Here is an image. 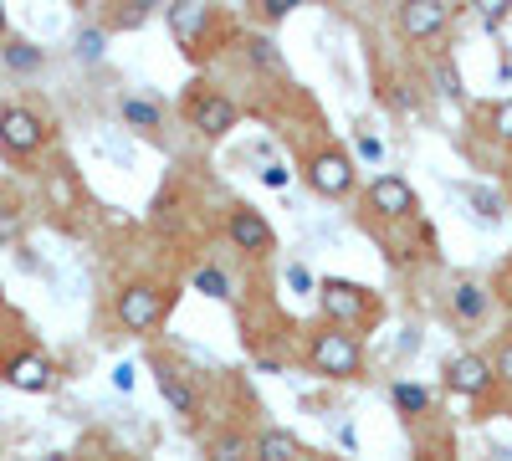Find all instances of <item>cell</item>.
I'll use <instances>...</instances> for the list:
<instances>
[{"instance_id": "4", "label": "cell", "mask_w": 512, "mask_h": 461, "mask_svg": "<svg viewBox=\"0 0 512 461\" xmlns=\"http://www.w3.org/2000/svg\"><path fill=\"white\" fill-rule=\"evenodd\" d=\"M41 144H47V123H41L31 108H21V103L0 108V149L16 154V159H26V154H36Z\"/></svg>"}, {"instance_id": "26", "label": "cell", "mask_w": 512, "mask_h": 461, "mask_svg": "<svg viewBox=\"0 0 512 461\" xmlns=\"http://www.w3.org/2000/svg\"><path fill=\"white\" fill-rule=\"evenodd\" d=\"M436 82H441V93H446V98H461V82H456V67H451V62L436 67Z\"/></svg>"}, {"instance_id": "30", "label": "cell", "mask_w": 512, "mask_h": 461, "mask_svg": "<svg viewBox=\"0 0 512 461\" xmlns=\"http://www.w3.org/2000/svg\"><path fill=\"white\" fill-rule=\"evenodd\" d=\"M113 385H118V390H134V364H118V369H113Z\"/></svg>"}, {"instance_id": "34", "label": "cell", "mask_w": 512, "mask_h": 461, "mask_svg": "<svg viewBox=\"0 0 512 461\" xmlns=\"http://www.w3.org/2000/svg\"><path fill=\"white\" fill-rule=\"evenodd\" d=\"M415 461H446V456H441V451H420Z\"/></svg>"}, {"instance_id": "29", "label": "cell", "mask_w": 512, "mask_h": 461, "mask_svg": "<svg viewBox=\"0 0 512 461\" xmlns=\"http://www.w3.org/2000/svg\"><path fill=\"white\" fill-rule=\"evenodd\" d=\"M359 154H364V159H369V164H379V159H384V144H379V139H369V134H364V139H359Z\"/></svg>"}, {"instance_id": "20", "label": "cell", "mask_w": 512, "mask_h": 461, "mask_svg": "<svg viewBox=\"0 0 512 461\" xmlns=\"http://www.w3.org/2000/svg\"><path fill=\"white\" fill-rule=\"evenodd\" d=\"M246 57H251L256 67H267V72H282V52H277L272 36H256L251 47H246Z\"/></svg>"}, {"instance_id": "32", "label": "cell", "mask_w": 512, "mask_h": 461, "mask_svg": "<svg viewBox=\"0 0 512 461\" xmlns=\"http://www.w3.org/2000/svg\"><path fill=\"white\" fill-rule=\"evenodd\" d=\"M262 180H267V185H272V190H277V185H287V170H282V164H272V170H267V175H262Z\"/></svg>"}, {"instance_id": "10", "label": "cell", "mask_w": 512, "mask_h": 461, "mask_svg": "<svg viewBox=\"0 0 512 461\" xmlns=\"http://www.w3.org/2000/svg\"><path fill=\"white\" fill-rule=\"evenodd\" d=\"M446 21H451V0H405V6H400V31L410 41L436 36Z\"/></svg>"}, {"instance_id": "3", "label": "cell", "mask_w": 512, "mask_h": 461, "mask_svg": "<svg viewBox=\"0 0 512 461\" xmlns=\"http://www.w3.org/2000/svg\"><path fill=\"white\" fill-rule=\"evenodd\" d=\"M113 313H118V323H123L128 333H149V328L164 318V292H159L154 282H128V287L118 292Z\"/></svg>"}, {"instance_id": "2", "label": "cell", "mask_w": 512, "mask_h": 461, "mask_svg": "<svg viewBox=\"0 0 512 461\" xmlns=\"http://www.w3.org/2000/svg\"><path fill=\"white\" fill-rule=\"evenodd\" d=\"M318 308H323V318L333 328H349V323H359L369 313V287L344 282V277H323L318 282Z\"/></svg>"}, {"instance_id": "14", "label": "cell", "mask_w": 512, "mask_h": 461, "mask_svg": "<svg viewBox=\"0 0 512 461\" xmlns=\"http://www.w3.org/2000/svg\"><path fill=\"white\" fill-rule=\"evenodd\" d=\"M451 308H456L461 323H482V318H487V287H482V282H456Z\"/></svg>"}, {"instance_id": "18", "label": "cell", "mask_w": 512, "mask_h": 461, "mask_svg": "<svg viewBox=\"0 0 512 461\" xmlns=\"http://www.w3.org/2000/svg\"><path fill=\"white\" fill-rule=\"evenodd\" d=\"M210 461H251V441H241L236 431H221L210 441Z\"/></svg>"}, {"instance_id": "35", "label": "cell", "mask_w": 512, "mask_h": 461, "mask_svg": "<svg viewBox=\"0 0 512 461\" xmlns=\"http://www.w3.org/2000/svg\"><path fill=\"white\" fill-rule=\"evenodd\" d=\"M41 461H72V456L67 451H52V456H41Z\"/></svg>"}, {"instance_id": "15", "label": "cell", "mask_w": 512, "mask_h": 461, "mask_svg": "<svg viewBox=\"0 0 512 461\" xmlns=\"http://www.w3.org/2000/svg\"><path fill=\"white\" fill-rule=\"evenodd\" d=\"M210 21V6H200V0H185V6H169V31H175L180 41H195V31Z\"/></svg>"}, {"instance_id": "1", "label": "cell", "mask_w": 512, "mask_h": 461, "mask_svg": "<svg viewBox=\"0 0 512 461\" xmlns=\"http://www.w3.org/2000/svg\"><path fill=\"white\" fill-rule=\"evenodd\" d=\"M308 364L318 369V374H328V380H354L359 374V364H364V349H359V339L349 328H318L313 333V349H308Z\"/></svg>"}, {"instance_id": "7", "label": "cell", "mask_w": 512, "mask_h": 461, "mask_svg": "<svg viewBox=\"0 0 512 461\" xmlns=\"http://www.w3.org/2000/svg\"><path fill=\"white\" fill-rule=\"evenodd\" d=\"M0 380H6L11 390H21V395H47L52 390V359L47 354H16V359H6V369H0Z\"/></svg>"}, {"instance_id": "5", "label": "cell", "mask_w": 512, "mask_h": 461, "mask_svg": "<svg viewBox=\"0 0 512 461\" xmlns=\"http://www.w3.org/2000/svg\"><path fill=\"white\" fill-rule=\"evenodd\" d=\"M303 175H308V185H313L318 195H328V200H333V195H349L354 180H359V175H354V159H349L344 149H318V154L308 159Z\"/></svg>"}, {"instance_id": "11", "label": "cell", "mask_w": 512, "mask_h": 461, "mask_svg": "<svg viewBox=\"0 0 512 461\" xmlns=\"http://www.w3.org/2000/svg\"><path fill=\"white\" fill-rule=\"evenodd\" d=\"M226 231H231V241H236L241 251H272V241H277L272 226H267V216L251 211V205H231Z\"/></svg>"}, {"instance_id": "24", "label": "cell", "mask_w": 512, "mask_h": 461, "mask_svg": "<svg viewBox=\"0 0 512 461\" xmlns=\"http://www.w3.org/2000/svg\"><path fill=\"white\" fill-rule=\"evenodd\" d=\"M492 134H497L502 144H512V98H502V103L492 108Z\"/></svg>"}, {"instance_id": "8", "label": "cell", "mask_w": 512, "mask_h": 461, "mask_svg": "<svg viewBox=\"0 0 512 461\" xmlns=\"http://www.w3.org/2000/svg\"><path fill=\"white\" fill-rule=\"evenodd\" d=\"M492 364L482 359V354H451L446 359V385L456 390V395H466V400H482L487 390H492Z\"/></svg>"}, {"instance_id": "9", "label": "cell", "mask_w": 512, "mask_h": 461, "mask_svg": "<svg viewBox=\"0 0 512 461\" xmlns=\"http://www.w3.org/2000/svg\"><path fill=\"white\" fill-rule=\"evenodd\" d=\"M236 118H241V108H236L226 93H200V98L190 103V123H195L205 139L231 134V129H236Z\"/></svg>"}, {"instance_id": "31", "label": "cell", "mask_w": 512, "mask_h": 461, "mask_svg": "<svg viewBox=\"0 0 512 461\" xmlns=\"http://www.w3.org/2000/svg\"><path fill=\"white\" fill-rule=\"evenodd\" d=\"M16 231H21L16 216H0V241H16Z\"/></svg>"}, {"instance_id": "36", "label": "cell", "mask_w": 512, "mask_h": 461, "mask_svg": "<svg viewBox=\"0 0 512 461\" xmlns=\"http://www.w3.org/2000/svg\"><path fill=\"white\" fill-rule=\"evenodd\" d=\"M0 31H6V6H0Z\"/></svg>"}, {"instance_id": "13", "label": "cell", "mask_w": 512, "mask_h": 461, "mask_svg": "<svg viewBox=\"0 0 512 461\" xmlns=\"http://www.w3.org/2000/svg\"><path fill=\"white\" fill-rule=\"evenodd\" d=\"M251 461H303V441L292 431H262L251 441Z\"/></svg>"}, {"instance_id": "25", "label": "cell", "mask_w": 512, "mask_h": 461, "mask_svg": "<svg viewBox=\"0 0 512 461\" xmlns=\"http://www.w3.org/2000/svg\"><path fill=\"white\" fill-rule=\"evenodd\" d=\"M502 21H507V6H502V0H482V26L497 31Z\"/></svg>"}, {"instance_id": "22", "label": "cell", "mask_w": 512, "mask_h": 461, "mask_svg": "<svg viewBox=\"0 0 512 461\" xmlns=\"http://www.w3.org/2000/svg\"><path fill=\"white\" fill-rule=\"evenodd\" d=\"M461 195H466V200L477 205V216H482V221H497V216H502V200H497L492 190H477V185H466Z\"/></svg>"}, {"instance_id": "23", "label": "cell", "mask_w": 512, "mask_h": 461, "mask_svg": "<svg viewBox=\"0 0 512 461\" xmlns=\"http://www.w3.org/2000/svg\"><path fill=\"white\" fill-rule=\"evenodd\" d=\"M103 41H108V36H103L98 26L77 31V57H82V62H98V57H103Z\"/></svg>"}, {"instance_id": "19", "label": "cell", "mask_w": 512, "mask_h": 461, "mask_svg": "<svg viewBox=\"0 0 512 461\" xmlns=\"http://www.w3.org/2000/svg\"><path fill=\"white\" fill-rule=\"evenodd\" d=\"M123 123H134V129H159V108L149 98H123Z\"/></svg>"}, {"instance_id": "28", "label": "cell", "mask_w": 512, "mask_h": 461, "mask_svg": "<svg viewBox=\"0 0 512 461\" xmlns=\"http://www.w3.org/2000/svg\"><path fill=\"white\" fill-rule=\"evenodd\" d=\"M292 6H297V0H262L267 21H282V16H292Z\"/></svg>"}, {"instance_id": "17", "label": "cell", "mask_w": 512, "mask_h": 461, "mask_svg": "<svg viewBox=\"0 0 512 461\" xmlns=\"http://www.w3.org/2000/svg\"><path fill=\"white\" fill-rule=\"evenodd\" d=\"M0 57H6L11 72H36V67H41V47H31V41H6V47H0Z\"/></svg>"}, {"instance_id": "12", "label": "cell", "mask_w": 512, "mask_h": 461, "mask_svg": "<svg viewBox=\"0 0 512 461\" xmlns=\"http://www.w3.org/2000/svg\"><path fill=\"white\" fill-rule=\"evenodd\" d=\"M154 380H159V395L175 405V415H200V395H195V385L185 380L180 369H169V364H159L154 369Z\"/></svg>"}, {"instance_id": "16", "label": "cell", "mask_w": 512, "mask_h": 461, "mask_svg": "<svg viewBox=\"0 0 512 461\" xmlns=\"http://www.w3.org/2000/svg\"><path fill=\"white\" fill-rule=\"evenodd\" d=\"M390 400H395L400 415H425V410H431V390H425V385H410V380H400V385L390 390Z\"/></svg>"}, {"instance_id": "27", "label": "cell", "mask_w": 512, "mask_h": 461, "mask_svg": "<svg viewBox=\"0 0 512 461\" xmlns=\"http://www.w3.org/2000/svg\"><path fill=\"white\" fill-rule=\"evenodd\" d=\"M287 287H292V292H308V287H318V282H313L308 267H297V262H292V267H287Z\"/></svg>"}, {"instance_id": "21", "label": "cell", "mask_w": 512, "mask_h": 461, "mask_svg": "<svg viewBox=\"0 0 512 461\" xmlns=\"http://www.w3.org/2000/svg\"><path fill=\"white\" fill-rule=\"evenodd\" d=\"M195 292H205V298H231V282L221 267H200L195 272Z\"/></svg>"}, {"instance_id": "6", "label": "cell", "mask_w": 512, "mask_h": 461, "mask_svg": "<svg viewBox=\"0 0 512 461\" xmlns=\"http://www.w3.org/2000/svg\"><path fill=\"white\" fill-rule=\"evenodd\" d=\"M369 211L384 221H410L415 216V190L400 175H374L369 180Z\"/></svg>"}, {"instance_id": "33", "label": "cell", "mask_w": 512, "mask_h": 461, "mask_svg": "<svg viewBox=\"0 0 512 461\" xmlns=\"http://www.w3.org/2000/svg\"><path fill=\"white\" fill-rule=\"evenodd\" d=\"M497 374H502V380H512V344L502 349V359H497Z\"/></svg>"}]
</instances>
